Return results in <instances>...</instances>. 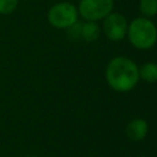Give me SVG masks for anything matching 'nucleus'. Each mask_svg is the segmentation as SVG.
I'll return each instance as SVG.
<instances>
[{"mask_svg":"<svg viewBox=\"0 0 157 157\" xmlns=\"http://www.w3.org/2000/svg\"><path fill=\"white\" fill-rule=\"evenodd\" d=\"M99 26L93 21L81 22V39L85 42H94L99 36Z\"/></svg>","mask_w":157,"mask_h":157,"instance_id":"0eeeda50","label":"nucleus"},{"mask_svg":"<svg viewBox=\"0 0 157 157\" xmlns=\"http://www.w3.org/2000/svg\"><path fill=\"white\" fill-rule=\"evenodd\" d=\"M140 80L139 67L128 56L113 58L105 69V81L117 92H129Z\"/></svg>","mask_w":157,"mask_h":157,"instance_id":"f257e3e1","label":"nucleus"},{"mask_svg":"<svg viewBox=\"0 0 157 157\" xmlns=\"http://www.w3.org/2000/svg\"><path fill=\"white\" fill-rule=\"evenodd\" d=\"M148 132V124L142 118H135L130 120L125 128V134L129 140L134 142H139L146 137Z\"/></svg>","mask_w":157,"mask_h":157,"instance_id":"423d86ee","label":"nucleus"},{"mask_svg":"<svg viewBox=\"0 0 157 157\" xmlns=\"http://www.w3.org/2000/svg\"><path fill=\"white\" fill-rule=\"evenodd\" d=\"M47 17H48V22L53 27L65 29L72 26L75 22H77L78 12H77V7L74 4L67 1H61V2H56L49 9Z\"/></svg>","mask_w":157,"mask_h":157,"instance_id":"7ed1b4c3","label":"nucleus"},{"mask_svg":"<svg viewBox=\"0 0 157 157\" xmlns=\"http://www.w3.org/2000/svg\"><path fill=\"white\" fill-rule=\"evenodd\" d=\"M114 0H80L77 12L85 21L97 22L113 12Z\"/></svg>","mask_w":157,"mask_h":157,"instance_id":"20e7f679","label":"nucleus"},{"mask_svg":"<svg viewBox=\"0 0 157 157\" xmlns=\"http://www.w3.org/2000/svg\"><path fill=\"white\" fill-rule=\"evenodd\" d=\"M103 32L105 37L113 42L124 39L128 32L126 18L119 12H110L103 18Z\"/></svg>","mask_w":157,"mask_h":157,"instance_id":"39448f33","label":"nucleus"},{"mask_svg":"<svg viewBox=\"0 0 157 157\" xmlns=\"http://www.w3.org/2000/svg\"><path fill=\"white\" fill-rule=\"evenodd\" d=\"M67 36L71 40H77L81 38V22H75L72 26L67 28Z\"/></svg>","mask_w":157,"mask_h":157,"instance_id":"9b49d317","label":"nucleus"},{"mask_svg":"<svg viewBox=\"0 0 157 157\" xmlns=\"http://www.w3.org/2000/svg\"><path fill=\"white\" fill-rule=\"evenodd\" d=\"M139 10L147 18L157 15V0H140Z\"/></svg>","mask_w":157,"mask_h":157,"instance_id":"1a4fd4ad","label":"nucleus"},{"mask_svg":"<svg viewBox=\"0 0 157 157\" xmlns=\"http://www.w3.org/2000/svg\"><path fill=\"white\" fill-rule=\"evenodd\" d=\"M139 76L141 80L148 83L157 82V64L156 63H146L139 67Z\"/></svg>","mask_w":157,"mask_h":157,"instance_id":"6e6552de","label":"nucleus"},{"mask_svg":"<svg viewBox=\"0 0 157 157\" xmlns=\"http://www.w3.org/2000/svg\"><path fill=\"white\" fill-rule=\"evenodd\" d=\"M18 5V0H0V15L12 13Z\"/></svg>","mask_w":157,"mask_h":157,"instance_id":"9d476101","label":"nucleus"},{"mask_svg":"<svg viewBox=\"0 0 157 157\" xmlns=\"http://www.w3.org/2000/svg\"><path fill=\"white\" fill-rule=\"evenodd\" d=\"M126 36L135 48L146 50L157 42V27L147 17H136L128 25Z\"/></svg>","mask_w":157,"mask_h":157,"instance_id":"f03ea898","label":"nucleus"}]
</instances>
